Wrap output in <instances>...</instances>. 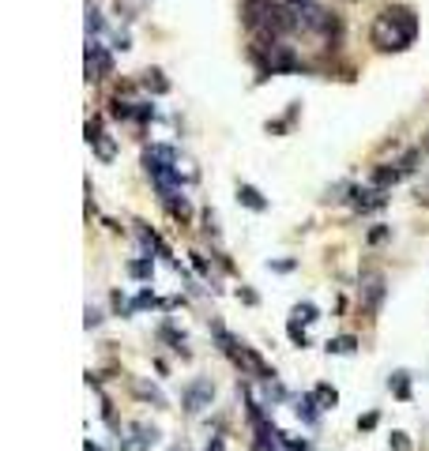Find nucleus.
I'll list each match as a JSON object with an SVG mask.
<instances>
[{"label": "nucleus", "instance_id": "obj_3", "mask_svg": "<svg viewBox=\"0 0 429 451\" xmlns=\"http://www.w3.org/2000/svg\"><path fill=\"white\" fill-rule=\"evenodd\" d=\"M109 72H113V57L98 38H87V79H106Z\"/></svg>", "mask_w": 429, "mask_h": 451}, {"label": "nucleus", "instance_id": "obj_6", "mask_svg": "<svg viewBox=\"0 0 429 451\" xmlns=\"http://www.w3.org/2000/svg\"><path fill=\"white\" fill-rule=\"evenodd\" d=\"M362 301L373 308V313L381 308V301H384V278L377 275V271H373V275H362Z\"/></svg>", "mask_w": 429, "mask_h": 451}, {"label": "nucleus", "instance_id": "obj_24", "mask_svg": "<svg viewBox=\"0 0 429 451\" xmlns=\"http://www.w3.org/2000/svg\"><path fill=\"white\" fill-rule=\"evenodd\" d=\"M384 237H388V226H381V229H373V234H369V241H373V245H381Z\"/></svg>", "mask_w": 429, "mask_h": 451}, {"label": "nucleus", "instance_id": "obj_25", "mask_svg": "<svg viewBox=\"0 0 429 451\" xmlns=\"http://www.w3.org/2000/svg\"><path fill=\"white\" fill-rule=\"evenodd\" d=\"M377 425V414H365L362 421H358V429H373Z\"/></svg>", "mask_w": 429, "mask_h": 451}, {"label": "nucleus", "instance_id": "obj_16", "mask_svg": "<svg viewBox=\"0 0 429 451\" xmlns=\"http://www.w3.org/2000/svg\"><path fill=\"white\" fill-rule=\"evenodd\" d=\"M294 320H302V324H316V320H321V308H316L313 301H302V305H294Z\"/></svg>", "mask_w": 429, "mask_h": 451}, {"label": "nucleus", "instance_id": "obj_5", "mask_svg": "<svg viewBox=\"0 0 429 451\" xmlns=\"http://www.w3.org/2000/svg\"><path fill=\"white\" fill-rule=\"evenodd\" d=\"M87 143L94 147V155L102 158V162H113V158H117V143L102 132V124H98V120H87Z\"/></svg>", "mask_w": 429, "mask_h": 451}, {"label": "nucleus", "instance_id": "obj_17", "mask_svg": "<svg viewBox=\"0 0 429 451\" xmlns=\"http://www.w3.org/2000/svg\"><path fill=\"white\" fill-rule=\"evenodd\" d=\"M132 391H136V395H139V399H151V403H155V406H166V399H162V391H158L155 384H139V380H136V384H132Z\"/></svg>", "mask_w": 429, "mask_h": 451}, {"label": "nucleus", "instance_id": "obj_8", "mask_svg": "<svg viewBox=\"0 0 429 451\" xmlns=\"http://www.w3.org/2000/svg\"><path fill=\"white\" fill-rule=\"evenodd\" d=\"M316 410H321V403H316V399H313V391H309V395H302V399H297L294 414L302 417L305 425H316V417H321V414H316Z\"/></svg>", "mask_w": 429, "mask_h": 451}, {"label": "nucleus", "instance_id": "obj_15", "mask_svg": "<svg viewBox=\"0 0 429 451\" xmlns=\"http://www.w3.org/2000/svg\"><path fill=\"white\" fill-rule=\"evenodd\" d=\"M128 275L132 278H151L155 275V259L147 256V259H128Z\"/></svg>", "mask_w": 429, "mask_h": 451}, {"label": "nucleus", "instance_id": "obj_19", "mask_svg": "<svg viewBox=\"0 0 429 451\" xmlns=\"http://www.w3.org/2000/svg\"><path fill=\"white\" fill-rule=\"evenodd\" d=\"M286 335H290V338H294L297 346H309V335H305L302 320H294V316H290V324H286Z\"/></svg>", "mask_w": 429, "mask_h": 451}, {"label": "nucleus", "instance_id": "obj_11", "mask_svg": "<svg viewBox=\"0 0 429 451\" xmlns=\"http://www.w3.org/2000/svg\"><path fill=\"white\" fill-rule=\"evenodd\" d=\"M388 387H392V395L395 399H411V373H403V368H399V373H392V380H388Z\"/></svg>", "mask_w": 429, "mask_h": 451}, {"label": "nucleus", "instance_id": "obj_2", "mask_svg": "<svg viewBox=\"0 0 429 451\" xmlns=\"http://www.w3.org/2000/svg\"><path fill=\"white\" fill-rule=\"evenodd\" d=\"M256 64H260L264 76H279V72H297L302 60L294 57L290 45H283L275 38V42H260V45H256Z\"/></svg>", "mask_w": 429, "mask_h": 451}, {"label": "nucleus", "instance_id": "obj_4", "mask_svg": "<svg viewBox=\"0 0 429 451\" xmlns=\"http://www.w3.org/2000/svg\"><path fill=\"white\" fill-rule=\"evenodd\" d=\"M211 395H215V387H211V380H196V384H188L185 387V395H181V403L188 414H199L204 406H211Z\"/></svg>", "mask_w": 429, "mask_h": 451}, {"label": "nucleus", "instance_id": "obj_18", "mask_svg": "<svg viewBox=\"0 0 429 451\" xmlns=\"http://www.w3.org/2000/svg\"><path fill=\"white\" fill-rule=\"evenodd\" d=\"M143 87H147V90H155V94H166V90H169V83L162 79V72H158V68L143 72Z\"/></svg>", "mask_w": 429, "mask_h": 451}, {"label": "nucleus", "instance_id": "obj_14", "mask_svg": "<svg viewBox=\"0 0 429 451\" xmlns=\"http://www.w3.org/2000/svg\"><path fill=\"white\" fill-rule=\"evenodd\" d=\"M166 207H169V215H174V218H181V222H185L188 215H192V207H188V199H185V192H174V196L166 199Z\"/></svg>", "mask_w": 429, "mask_h": 451}, {"label": "nucleus", "instance_id": "obj_12", "mask_svg": "<svg viewBox=\"0 0 429 451\" xmlns=\"http://www.w3.org/2000/svg\"><path fill=\"white\" fill-rule=\"evenodd\" d=\"M324 350H328V354H343V357H346V354H354V350H358V338H354V335L328 338V346H324Z\"/></svg>", "mask_w": 429, "mask_h": 451}, {"label": "nucleus", "instance_id": "obj_23", "mask_svg": "<svg viewBox=\"0 0 429 451\" xmlns=\"http://www.w3.org/2000/svg\"><path fill=\"white\" fill-rule=\"evenodd\" d=\"M192 264H196V271H199V275H207V278H211V267H207V259L199 256V252H192Z\"/></svg>", "mask_w": 429, "mask_h": 451}, {"label": "nucleus", "instance_id": "obj_7", "mask_svg": "<svg viewBox=\"0 0 429 451\" xmlns=\"http://www.w3.org/2000/svg\"><path fill=\"white\" fill-rule=\"evenodd\" d=\"M384 199H388V196H384V188H377V185H373V188H354V199H351V203H354L358 210H373V207H381Z\"/></svg>", "mask_w": 429, "mask_h": 451}, {"label": "nucleus", "instance_id": "obj_9", "mask_svg": "<svg viewBox=\"0 0 429 451\" xmlns=\"http://www.w3.org/2000/svg\"><path fill=\"white\" fill-rule=\"evenodd\" d=\"M237 199H241V203L248 207V210H267V199L256 192L253 185H237Z\"/></svg>", "mask_w": 429, "mask_h": 451}, {"label": "nucleus", "instance_id": "obj_22", "mask_svg": "<svg viewBox=\"0 0 429 451\" xmlns=\"http://www.w3.org/2000/svg\"><path fill=\"white\" fill-rule=\"evenodd\" d=\"M83 324H87V327H98V324H102V313H98V308H91V305H87V320H83Z\"/></svg>", "mask_w": 429, "mask_h": 451}, {"label": "nucleus", "instance_id": "obj_10", "mask_svg": "<svg viewBox=\"0 0 429 451\" xmlns=\"http://www.w3.org/2000/svg\"><path fill=\"white\" fill-rule=\"evenodd\" d=\"M399 177H403V166H377V169H373V185H377V188L395 185Z\"/></svg>", "mask_w": 429, "mask_h": 451}, {"label": "nucleus", "instance_id": "obj_27", "mask_svg": "<svg viewBox=\"0 0 429 451\" xmlns=\"http://www.w3.org/2000/svg\"><path fill=\"white\" fill-rule=\"evenodd\" d=\"M237 297H241L245 305H256V294H253V289H241V294H237Z\"/></svg>", "mask_w": 429, "mask_h": 451}, {"label": "nucleus", "instance_id": "obj_1", "mask_svg": "<svg viewBox=\"0 0 429 451\" xmlns=\"http://www.w3.org/2000/svg\"><path fill=\"white\" fill-rule=\"evenodd\" d=\"M369 38H373V45L384 49V53H403V49L418 38L414 8H407V4L384 8V12L373 19V27H369Z\"/></svg>", "mask_w": 429, "mask_h": 451}, {"label": "nucleus", "instance_id": "obj_21", "mask_svg": "<svg viewBox=\"0 0 429 451\" xmlns=\"http://www.w3.org/2000/svg\"><path fill=\"white\" fill-rule=\"evenodd\" d=\"M147 305H155V294H151V289H143V294L132 301V313H136V308H147Z\"/></svg>", "mask_w": 429, "mask_h": 451}, {"label": "nucleus", "instance_id": "obj_20", "mask_svg": "<svg viewBox=\"0 0 429 451\" xmlns=\"http://www.w3.org/2000/svg\"><path fill=\"white\" fill-rule=\"evenodd\" d=\"M388 444H392V451H411V440H407L403 433H392V436H388Z\"/></svg>", "mask_w": 429, "mask_h": 451}, {"label": "nucleus", "instance_id": "obj_30", "mask_svg": "<svg viewBox=\"0 0 429 451\" xmlns=\"http://www.w3.org/2000/svg\"><path fill=\"white\" fill-rule=\"evenodd\" d=\"M422 147H426V150H429V139H426V143H422Z\"/></svg>", "mask_w": 429, "mask_h": 451}, {"label": "nucleus", "instance_id": "obj_29", "mask_svg": "<svg viewBox=\"0 0 429 451\" xmlns=\"http://www.w3.org/2000/svg\"><path fill=\"white\" fill-rule=\"evenodd\" d=\"M83 451H102V448H98V444H91V440H87V444H83Z\"/></svg>", "mask_w": 429, "mask_h": 451}, {"label": "nucleus", "instance_id": "obj_26", "mask_svg": "<svg viewBox=\"0 0 429 451\" xmlns=\"http://www.w3.org/2000/svg\"><path fill=\"white\" fill-rule=\"evenodd\" d=\"M207 451H226V444H223V436H211V444H207Z\"/></svg>", "mask_w": 429, "mask_h": 451}, {"label": "nucleus", "instance_id": "obj_28", "mask_svg": "<svg viewBox=\"0 0 429 451\" xmlns=\"http://www.w3.org/2000/svg\"><path fill=\"white\" fill-rule=\"evenodd\" d=\"M275 271H294V259H279V264H272Z\"/></svg>", "mask_w": 429, "mask_h": 451}, {"label": "nucleus", "instance_id": "obj_13", "mask_svg": "<svg viewBox=\"0 0 429 451\" xmlns=\"http://www.w3.org/2000/svg\"><path fill=\"white\" fill-rule=\"evenodd\" d=\"M313 399L321 403V410H332V406L339 403V391H335L332 384H316V387H313Z\"/></svg>", "mask_w": 429, "mask_h": 451}]
</instances>
